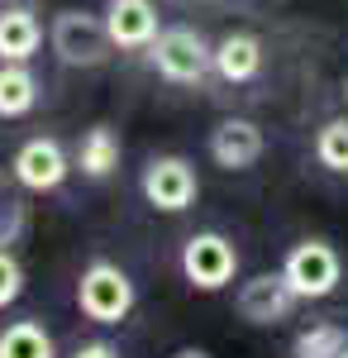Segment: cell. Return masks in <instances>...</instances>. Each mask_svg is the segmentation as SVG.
Segmentation results:
<instances>
[{"instance_id": "1", "label": "cell", "mask_w": 348, "mask_h": 358, "mask_svg": "<svg viewBox=\"0 0 348 358\" xmlns=\"http://www.w3.org/2000/svg\"><path fill=\"white\" fill-rule=\"evenodd\" d=\"M138 292H134V277L124 273L119 263L110 258H96L86 263L77 277V310L91 320V325H119L129 310H134Z\"/></svg>"}, {"instance_id": "2", "label": "cell", "mask_w": 348, "mask_h": 358, "mask_svg": "<svg viewBox=\"0 0 348 358\" xmlns=\"http://www.w3.org/2000/svg\"><path fill=\"white\" fill-rule=\"evenodd\" d=\"M148 62L162 82L172 86H201L215 72V43H205L191 24H172L162 29L148 48Z\"/></svg>"}, {"instance_id": "3", "label": "cell", "mask_w": 348, "mask_h": 358, "mask_svg": "<svg viewBox=\"0 0 348 358\" xmlns=\"http://www.w3.org/2000/svg\"><path fill=\"white\" fill-rule=\"evenodd\" d=\"M48 43H53L62 67H106L110 53H115L106 15H91V10H57Z\"/></svg>"}, {"instance_id": "4", "label": "cell", "mask_w": 348, "mask_h": 358, "mask_svg": "<svg viewBox=\"0 0 348 358\" xmlns=\"http://www.w3.org/2000/svg\"><path fill=\"white\" fill-rule=\"evenodd\" d=\"M277 273L287 277L296 301H324L344 282V258H339V248L324 244V239H300V244L287 248V258H282Z\"/></svg>"}, {"instance_id": "5", "label": "cell", "mask_w": 348, "mask_h": 358, "mask_svg": "<svg viewBox=\"0 0 348 358\" xmlns=\"http://www.w3.org/2000/svg\"><path fill=\"white\" fill-rule=\"evenodd\" d=\"M138 192H143V201L153 210L182 215V210L196 206V196H201V177H196L191 158H182V153H158V158H148V167H143Z\"/></svg>"}, {"instance_id": "6", "label": "cell", "mask_w": 348, "mask_h": 358, "mask_svg": "<svg viewBox=\"0 0 348 358\" xmlns=\"http://www.w3.org/2000/svg\"><path fill=\"white\" fill-rule=\"evenodd\" d=\"M182 277L196 292H224L239 277V248L219 229H201L182 244Z\"/></svg>"}, {"instance_id": "7", "label": "cell", "mask_w": 348, "mask_h": 358, "mask_svg": "<svg viewBox=\"0 0 348 358\" xmlns=\"http://www.w3.org/2000/svg\"><path fill=\"white\" fill-rule=\"evenodd\" d=\"M15 182L24 187V192H57L62 182H67V172H72V158H67V148L57 143V138L38 134V138H24L20 143V153H15Z\"/></svg>"}, {"instance_id": "8", "label": "cell", "mask_w": 348, "mask_h": 358, "mask_svg": "<svg viewBox=\"0 0 348 358\" xmlns=\"http://www.w3.org/2000/svg\"><path fill=\"white\" fill-rule=\"evenodd\" d=\"M205 148H210L215 167H224V172H248V167L268 153V138H263V129H258L253 120L229 115V120H219L210 129V143H205Z\"/></svg>"}, {"instance_id": "9", "label": "cell", "mask_w": 348, "mask_h": 358, "mask_svg": "<svg viewBox=\"0 0 348 358\" xmlns=\"http://www.w3.org/2000/svg\"><path fill=\"white\" fill-rule=\"evenodd\" d=\"M234 306H239V315L248 325H282V320H291V310H296V292L287 287L282 273H258L239 287Z\"/></svg>"}, {"instance_id": "10", "label": "cell", "mask_w": 348, "mask_h": 358, "mask_svg": "<svg viewBox=\"0 0 348 358\" xmlns=\"http://www.w3.org/2000/svg\"><path fill=\"white\" fill-rule=\"evenodd\" d=\"M106 29L115 48H153L158 38V5L153 0H110L106 5Z\"/></svg>"}, {"instance_id": "11", "label": "cell", "mask_w": 348, "mask_h": 358, "mask_svg": "<svg viewBox=\"0 0 348 358\" xmlns=\"http://www.w3.org/2000/svg\"><path fill=\"white\" fill-rule=\"evenodd\" d=\"M263 72V38L248 34V29H234L215 43V77L229 86H243Z\"/></svg>"}, {"instance_id": "12", "label": "cell", "mask_w": 348, "mask_h": 358, "mask_svg": "<svg viewBox=\"0 0 348 358\" xmlns=\"http://www.w3.org/2000/svg\"><path fill=\"white\" fill-rule=\"evenodd\" d=\"M43 43V24L24 5H5L0 10V62H29Z\"/></svg>"}, {"instance_id": "13", "label": "cell", "mask_w": 348, "mask_h": 358, "mask_svg": "<svg viewBox=\"0 0 348 358\" xmlns=\"http://www.w3.org/2000/svg\"><path fill=\"white\" fill-rule=\"evenodd\" d=\"M119 134L110 129V124H96V129H86L77 143V167H81V177H91V182H106L110 172L119 167Z\"/></svg>"}, {"instance_id": "14", "label": "cell", "mask_w": 348, "mask_h": 358, "mask_svg": "<svg viewBox=\"0 0 348 358\" xmlns=\"http://www.w3.org/2000/svg\"><path fill=\"white\" fill-rule=\"evenodd\" d=\"M38 106V77L29 62H0V120H20Z\"/></svg>"}, {"instance_id": "15", "label": "cell", "mask_w": 348, "mask_h": 358, "mask_svg": "<svg viewBox=\"0 0 348 358\" xmlns=\"http://www.w3.org/2000/svg\"><path fill=\"white\" fill-rule=\"evenodd\" d=\"M0 358H57V344L38 320H10L0 330Z\"/></svg>"}, {"instance_id": "16", "label": "cell", "mask_w": 348, "mask_h": 358, "mask_svg": "<svg viewBox=\"0 0 348 358\" xmlns=\"http://www.w3.org/2000/svg\"><path fill=\"white\" fill-rule=\"evenodd\" d=\"M296 358H344L348 354V330L334 325V320H320V325H305L291 344Z\"/></svg>"}, {"instance_id": "17", "label": "cell", "mask_w": 348, "mask_h": 358, "mask_svg": "<svg viewBox=\"0 0 348 358\" xmlns=\"http://www.w3.org/2000/svg\"><path fill=\"white\" fill-rule=\"evenodd\" d=\"M315 163H320L324 172L348 177V115L320 124V134H315Z\"/></svg>"}, {"instance_id": "18", "label": "cell", "mask_w": 348, "mask_h": 358, "mask_svg": "<svg viewBox=\"0 0 348 358\" xmlns=\"http://www.w3.org/2000/svg\"><path fill=\"white\" fill-rule=\"evenodd\" d=\"M20 296H24V268H20V258L10 248H0V310L15 306Z\"/></svg>"}, {"instance_id": "19", "label": "cell", "mask_w": 348, "mask_h": 358, "mask_svg": "<svg viewBox=\"0 0 348 358\" xmlns=\"http://www.w3.org/2000/svg\"><path fill=\"white\" fill-rule=\"evenodd\" d=\"M72 358H119V349H115V344H106V339H91V344H81Z\"/></svg>"}, {"instance_id": "20", "label": "cell", "mask_w": 348, "mask_h": 358, "mask_svg": "<svg viewBox=\"0 0 348 358\" xmlns=\"http://www.w3.org/2000/svg\"><path fill=\"white\" fill-rule=\"evenodd\" d=\"M167 358H215L210 349H196V344H187V349H177V354H167Z\"/></svg>"}, {"instance_id": "21", "label": "cell", "mask_w": 348, "mask_h": 358, "mask_svg": "<svg viewBox=\"0 0 348 358\" xmlns=\"http://www.w3.org/2000/svg\"><path fill=\"white\" fill-rule=\"evenodd\" d=\"M344 106H348V77H344Z\"/></svg>"}, {"instance_id": "22", "label": "cell", "mask_w": 348, "mask_h": 358, "mask_svg": "<svg viewBox=\"0 0 348 358\" xmlns=\"http://www.w3.org/2000/svg\"><path fill=\"white\" fill-rule=\"evenodd\" d=\"M0 5H10V0H0Z\"/></svg>"}, {"instance_id": "23", "label": "cell", "mask_w": 348, "mask_h": 358, "mask_svg": "<svg viewBox=\"0 0 348 358\" xmlns=\"http://www.w3.org/2000/svg\"><path fill=\"white\" fill-rule=\"evenodd\" d=\"M344 358H348V354H344Z\"/></svg>"}]
</instances>
